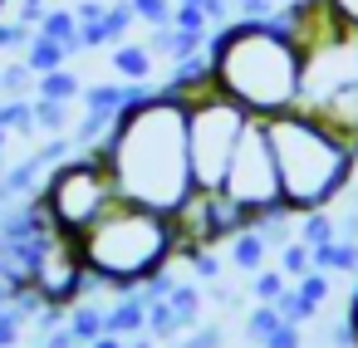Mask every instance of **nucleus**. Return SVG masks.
<instances>
[{
    "instance_id": "4",
    "label": "nucleus",
    "mask_w": 358,
    "mask_h": 348,
    "mask_svg": "<svg viewBox=\"0 0 358 348\" xmlns=\"http://www.w3.org/2000/svg\"><path fill=\"white\" fill-rule=\"evenodd\" d=\"M74 245H79L84 270L99 280V289L123 294V289H138L148 275L177 265L182 231H177V221L167 211L133 206V201H113Z\"/></svg>"
},
{
    "instance_id": "35",
    "label": "nucleus",
    "mask_w": 358,
    "mask_h": 348,
    "mask_svg": "<svg viewBox=\"0 0 358 348\" xmlns=\"http://www.w3.org/2000/svg\"><path fill=\"white\" fill-rule=\"evenodd\" d=\"M123 348H162V343H157V338L143 328V333H128V338H123Z\"/></svg>"
},
{
    "instance_id": "29",
    "label": "nucleus",
    "mask_w": 358,
    "mask_h": 348,
    "mask_svg": "<svg viewBox=\"0 0 358 348\" xmlns=\"http://www.w3.org/2000/svg\"><path fill=\"white\" fill-rule=\"evenodd\" d=\"M30 25H20V20H10V15H0V55H25V45H30Z\"/></svg>"
},
{
    "instance_id": "33",
    "label": "nucleus",
    "mask_w": 358,
    "mask_h": 348,
    "mask_svg": "<svg viewBox=\"0 0 358 348\" xmlns=\"http://www.w3.org/2000/svg\"><path fill=\"white\" fill-rule=\"evenodd\" d=\"M324 6H329V15H334L338 30L358 35V0H324Z\"/></svg>"
},
{
    "instance_id": "17",
    "label": "nucleus",
    "mask_w": 358,
    "mask_h": 348,
    "mask_svg": "<svg viewBox=\"0 0 358 348\" xmlns=\"http://www.w3.org/2000/svg\"><path fill=\"white\" fill-rule=\"evenodd\" d=\"M79 94H84V79L64 64V69H50V74H40L35 79V99H55V103H79Z\"/></svg>"
},
{
    "instance_id": "3",
    "label": "nucleus",
    "mask_w": 358,
    "mask_h": 348,
    "mask_svg": "<svg viewBox=\"0 0 358 348\" xmlns=\"http://www.w3.org/2000/svg\"><path fill=\"white\" fill-rule=\"evenodd\" d=\"M265 133L275 147V167H280L289 211H319L343 196V187L358 167V147L343 128H334L329 118H319L309 108H289V113L265 118Z\"/></svg>"
},
{
    "instance_id": "30",
    "label": "nucleus",
    "mask_w": 358,
    "mask_h": 348,
    "mask_svg": "<svg viewBox=\"0 0 358 348\" xmlns=\"http://www.w3.org/2000/svg\"><path fill=\"white\" fill-rule=\"evenodd\" d=\"M25 314L15 309V304H6V309H0V348H15L20 338H25Z\"/></svg>"
},
{
    "instance_id": "13",
    "label": "nucleus",
    "mask_w": 358,
    "mask_h": 348,
    "mask_svg": "<svg viewBox=\"0 0 358 348\" xmlns=\"http://www.w3.org/2000/svg\"><path fill=\"white\" fill-rule=\"evenodd\" d=\"M40 35H50V40H59L69 55H84V40H79V15H74V6H50L45 10V20L35 25Z\"/></svg>"
},
{
    "instance_id": "36",
    "label": "nucleus",
    "mask_w": 358,
    "mask_h": 348,
    "mask_svg": "<svg viewBox=\"0 0 358 348\" xmlns=\"http://www.w3.org/2000/svg\"><path fill=\"white\" fill-rule=\"evenodd\" d=\"M348 324H353V333H358V284H353V299H348Z\"/></svg>"
},
{
    "instance_id": "26",
    "label": "nucleus",
    "mask_w": 358,
    "mask_h": 348,
    "mask_svg": "<svg viewBox=\"0 0 358 348\" xmlns=\"http://www.w3.org/2000/svg\"><path fill=\"white\" fill-rule=\"evenodd\" d=\"M294 289H299L314 309H324V304H329V294H334V275H329V270H309L304 280H294Z\"/></svg>"
},
{
    "instance_id": "9",
    "label": "nucleus",
    "mask_w": 358,
    "mask_h": 348,
    "mask_svg": "<svg viewBox=\"0 0 358 348\" xmlns=\"http://www.w3.org/2000/svg\"><path fill=\"white\" fill-rule=\"evenodd\" d=\"M108 69H113V79L152 84V74H157V55H152L143 40H123V45H113V50H108Z\"/></svg>"
},
{
    "instance_id": "39",
    "label": "nucleus",
    "mask_w": 358,
    "mask_h": 348,
    "mask_svg": "<svg viewBox=\"0 0 358 348\" xmlns=\"http://www.w3.org/2000/svg\"><path fill=\"white\" fill-rule=\"evenodd\" d=\"M162 348H182V343H162Z\"/></svg>"
},
{
    "instance_id": "1",
    "label": "nucleus",
    "mask_w": 358,
    "mask_h": 348,
    "mask_svg": "<svg viewBox=\"0 0 358 348\" xmlns=\"http://www.w3.org/2000/svg\"><path fill=\"white\" fill-rule=\"evenodd\" d=\"M118 187V201L152 206L177 216L187 196L196 191L192 152H187V99L152 89L133 108L118 113L108 138L94 147Z\"/></svg>"
},
{
    "instance_id": "15",
    "label": "nucleus",
    "mask_w": 358,
    "mask_h": 348,
    "mask_svg": "<svg viewBox=\"0 0 358 348\" xmlns=\"http://www.w3.org/2000/svg\"><path fill=\"white\" fill-rule=\"evenodd\" d=\"M64 328L89 348L94 338H103V304L89 294V299H79V304H69V314H64Z\"/></svg>"
},
{
    "instance_id": "22",
    "label": "nucleus",
    "mask_w": 358,
    "mask_h": 348,
    "mask_svg": "<svg viewBox=\"0 0 358 348\" xmlns=\"http://www.w3.org/2000/svg\"><path fill=\"white\" fill-rule=\"evenodd\" d=\"M177 260H187L192 280H201V284L221 280V255H216V245H192V250H182Z\"/></svg>"
},
{
    "instance_id": "40",
    "label": "nucleus",
    "mask_w": 358,
    "mask_h": 348,
    "mask_svg": "<svg viewBox=\"0 0 358 348\" xmlns=\"http://www.w3.org/2000/svg\"><path fill=\"white\" fill-rule=\"evenodd\" d=\"M0 15H6V0H0Z\"/></svg>"
},
{
    "instance_id": "27",
    "label": "nucleus",
    "mask_w": 358,
    "mask_h": 348,
    "mask_svg": "<svg viewBox=\"0 0 358 348\" xmlns=\"http://www.w3.org/2000/svg\"><path fill=\"white\" fill-rule=\"evenodd\" d=\"M172 10H177V0H133V15H138V25H148V30L172 25Z\"/></svg>"
},
{
    "instance_id": "16",
    "label": "nucleus",
    "mask_w": 358,
    "mask_h": 348,
    "mask_svg": "<svg viewBox=\"0 0 358 348\" xmlns=\"http://www.w3.org/2000/svg\"><path fill=\"white\" fill-rule=\"evenodd\" d=\"M314 250V270H329V275H358V245L353 240H324V245H309Z\"/></svg>"
},
{
    "instance_id": "12",
    "label": "nucleus",
    "mask_w": 358,
    "mask_h": 348,
    "mask_svg": "<svg viewBox=\"0 0 358 348\" xmlns=\"http://www.w3.org/2000/svg\"><path fill=\"white\" fill-rule=\"evenodd\" d=\"M270 240L255 231V226H245V231H236L231 240H226V265H236L241 275H255V270H265L270 265Z\"/></svg>"
},
{
    "instance_id": "7",
    "label": "nucleus",
    "mask_w": 358,
    "mask_h": 348,
    "mask_svg": "<svg viewBox=\"0 0 358 348\" xmlns=\"http://www.w3.org/2000/svg\"><path fill=\"white\" fill-rule=\"evenodd\" d=\"M221 191L255 221L260 211H275L285 206V187H280V167H275V147H270V133H265V118H250V128L241 133L236 143V157L226 167V182Z\"/></svg>"
},
{
    "instance_id": "11",
    "label": "nucleus",
    "mask_w": 358,
    "mask_h": 348,
    "mask_svg": "<svg viewBox=\"0 0 358 348\" xmlns=\"http://www.w3.org/2000/svg\"><path fill=\"white\" fill-rule=\"evenodd\" d=\"M45 162L30 152V157H20V162H10L6 167V177H0V211L6 206H15V201H25V196H35L40 191V182H45Z\"/></svg>"
},
{
    "instance_id": "20",
    "label": "nucleus",
    "mask_w": 358,
    "mask_h": 348,
    "mask_svg": "<svg viewBox=\"0 0 358 348\" xmlns=\"http://www.w3.org/2000/svg\"><path fill=\"white\" fill-rule=\"evenodd\" d=\"M275 265H280V270H285V280L294 284V280H304V275L314 270V250L294 235V240H285V245L275 250Z\"/></svg>"
},
{
    "instance_id": "19",
    "label": "nucleus",
    "mask_w": 358,
    "mask_h": 348,
    "mask_svg": "<svg viewBox=\"0 0 358 348\" xmlns=\"http://www.w3.org/2000/svg\"><path fill=\"white\" fill-rule=\"evenodd\" d=\"M35 128H40V138H55V133H69V128H74V103H55V99H35Z\"/></svg>"
},
{
    "instance_id": "21",
    "label": "nucleus",
    "mask_w": 358,
    "mask_h": 348,
    "mask_svg": "<svg viewBox=\"0 0 358 348\" xmlns=\"http://www.w3.org/2000/svg\"><path fill=\"white\" fill-rule=\"evenodd\" d=\"M133 25H138L133 0H113V6L103 10V45H108V50H113V45H123V40L133 35Z\"/></svg>"
},
{
    "instance_id": "5",
    "label": "nucleus",
    "mask_w": 358,
    "mask_h": 348,
    "mask_svg": "<svg viewBox=\"0 0 358 348\" xmlns=\"http://www.w3.org/2000/svg\"><path fill=\"white\" fill-rule=\"evenodd\" d=\"M40 201L50 211V226L69 240H79L113 201H118V187L103 167L99 152H74L64 162H55L40 182Z\"/></svg>"
},
{
    "instance_id": "32",
    "label": "nucleus",
    "mask_w": 358,
    "mask_h": 348,
    "mask_svg": "<svg viewBox=\"0 0 358 348\" xmlns=\"http://www.w3.org/2000/svg\"><path fill=\"white\" fill-rule=\"evenodd\" d=\"M260 348H304V324H289V319H285Z\"/></svg>"
},
{
    "instance_id": "24",
    "label": "nucleus",
    "mask_w": 358,
    "mask_h": 348,
    "mask_svg": "<svg viewBox=\"0 0 358 348\" xmlns=\"http://www.w3.org/2000/svg\"><path fill=\"white\" fill-rule=\"evenodd\" d=\"M25 94H35V74H30V64H25V59L0 64V99H25Z\"/></svg>"
},
{
    "instance_id": "31",
    "label": "nucleus",
    "mask_w": 358,
    "mask_h": 348,
    "mask_svg": "<svg viewBox=\"0 0 358 348\" xmlns=\"http://www.w3.org/2000/svg\"><path fill=\"white\" fill-rule=\"evenodd\" d=\"M177 343H182V348H221L226 333H221V324H196V328H187Z\"/></svg>"
},
{
    "instance_id": "14",
    "label": "nucleus",
    "mask_w": 358,
    "mask_h": 348,
    "mask_svg": "<svg viewBox=\"0 0 358 348\" xmlns=\"http://www.w3.org/2000/svg\"><path fill=\"white\" fill-rule=\"evenodd\" d=\"M20 59H25V64H30V74L40 79V74H50V69H64V64H69L74 55H69V50H64L59 40H50V35H40V30H35Z\"/></svg>"
},
{
    "instance_id": "37",
    "label": "nucleus",
    "mask_w": 358,
    "mask_h": 348,
    "mask_svg": "<svg viewBox=\"0 0 358 348\" xmlns=\"http://www.w3.org/2000/svg\"><path fill=\"white\" fill-rule=\"evenodd\" d=\"M10 138H15L10 128H0V152H6V147H10Z\"/></svg>"
},
{
    "instance_id": "2",
    "label": "nucleus",
    "mask_w": 358,
    "mask_h": 348,
    "mask_svg": "<svg viewBox=\"0 0 358 348\" xmlns=\"http://www.w3.org/2000/svg\"><path fill=\"white\" fill-rule=\"evenodd\" d=\"M211 84L250 118H275L304 99V45L270 20H231L211 30Z\"/></svg>"
},
{
    "instance_id": "6",
    "label": "nucleus",
    "mask_w": 358,
    "mask_h": 348,
    "mask_svg": "<svg viewBox=\"0 0 358 348\" xmlns=\"http://www.w3.org/2000/svg\"><path fill=\"white\" fill-rule=\"evenodd\" d=\"M245 128H250V113L236 99H226L216 84L187 94V152H192L196 191H221L226 167H231Z\"/></svg>"
},
{
    "instance_id": "23",
    "label": "nucleus",
    "mask_w": 358,
    "mask_h": 348,
    "mask_svg": "<svg viewBox=\"0 0 358 348\" xmlns=\"http://www.w3.org/2000/svg\"><path fill=\"white\" fill-rule=\"evenodd\" d=\"M280 324H285V314H280L275 304H260V299H255V309L245 314V338H250V343L260 348V343H265V338H270V333H275Z\"/></svg>"
},
{
    "instance_id": "38",
    "label": "nucleus",
    "mask_w": 358,
    "mask_h": 348,
    "mask_svg": "<svg viewBox=\"0 0 358 348\" xmlns=\"http://www.w3.org/2000/svg\"><path fill=\"white\" fill-rule=\"evenodd\" d=\"M6 167H10V162H6V152H0V177H6Z\"/></svg>"
},
{
    "instance_id": "25",
    "label": "nucleus",
    "mask_w": 358,
    "mask_h": 348,
    "mask_svg": "<svg viewBox=\"0 0 358 348\" xmlns=\"http://www.w3.org/2000/svg\"><path fill=\"white\" fill-rule=\"evenodd\" d=\"M285 289H289V280H285V270H280V265H265V270H255V275H250V294H255L260 304H275Z\"/></svg>"
},
{
    "instance_id": "28",
    "label": "nucleus",
    "mask_w": 358,
    "mask_h": 348,
    "mask_svg": "<svg viewBox=\"0 0 358 348\" xmlns=\"http://www.w3.org/2000/svg\"><path fill=\"white\" fill-rule=\"evenodd\" d=\"M275 309H280V314H285L289 324H309V319L319 314V309H314V304H309V299H304V294H299L294 284H289V289H285V294L275 299Z\"/></svg>"
},
{
    "instance_id": "18",
    "label": "nucleus",
    "mask_w": 358,
    "mask_h": 348,
    "mask_svg": "<svg viewBox=\"0 0 358 348\" xmlns=\"http://www.w3.org/2000/svg\"><path fill=\"white\" fill-rule=\"evenodd\" d=\"M294 235H299L304 245L338 240V216H334L329 206H319V211H299V226H294Z\"/></svg>"
},
{
    "instance_id": "34",
    "label": "nucleus",
    "mask_w": 358,
    "mask_h": 348,
    "mask_svg": "<svg viewBox=\"0 0 358 348\" xmlns=\"http://www.w3.org/2000/svg\"><path fill=\"white\" fill-rule=\"evenodd\" d=\"M103 10H108V0H79V6H74L79 25H94V20H103Z\"/></svg>"
},
{
    "instance_id": "8",
    "label": "nucleus",
    "mask_w": 358,
    "mask_h": 348,
    "mask_svg": "<svg viewBox=\"0 0 358 348\" xmlns=\"http://www.w3.org/2000/svg\"><path fill=\"white\" fill-rule=\"evenodd\" d=\"M172 221H177V231H182V250H192V245H226L236 231L250 226V216H245L226 191H192L187 206H182Z\"/></svg>"
},
{
    "instance_id": "41",
    "label": "nucleus",
    "mask_w": 358,
    "mask_h": 348,
    "mask_svg": "<svg viewBox=\"0 0 358 348\" xmlns=\"http://www.w3.org/2000/svg\"><path fill=\"white\" fill-rule=\"evenodd\" d=\"M353 50H358V35H353Z\"/></svg>"
},
{
    "instance_id": "10",
    "label": "nucleus",
    "mask_w": 358,
    "mask_h": 348,
    "mask_svg": "<svg viewBox=\"0 0 358 348\" xmlns=\"http://www.w3.org/2000/svg\"><path fill=\"white\" fill-rule=\"evenodd\" d=\"M143 328H148V299L138 289H123L103 304V333L128 338V333H143Z\"/></svg>"
}]
</instances>
